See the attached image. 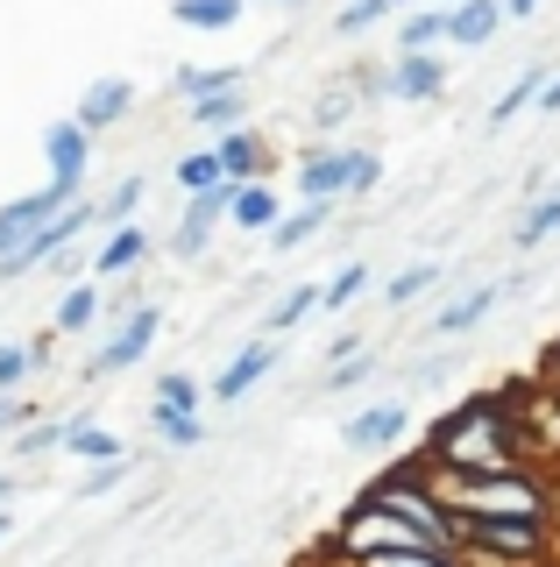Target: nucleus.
<instances>
[{
    "instance_id": "obj_12",
    "label": "nucleus",
    "mask_w": 560,
    "mask_h": 567,
    "mask_svg": "<svg viewBox=\"0 0 560 567\" xmlns=\"http://www.w3.org/2000/svg\"><path fill=\"white\" fill-rule=\"evenodd\" d=\"M497 306H504V284H497V277H489V284H468V291H454L447 306L433 312V333H440V341H447V333L462 341V333H476Z\"/></svg>"
},
{
    "instance_id": "obj_41",
    "label": "nucleus",
    "mask_w": 560,
    "mask_h": 567,
    "mask_svg": "<svg viewBox=\"0 0 560 567\" xmlns=\"http://www.w3.org/2000/svg\"><path fill=\"white\" fill-rule=\"evenodd\" d=\"M376 185H383V156L370 150V142H355V199H370Z\"/></svg>"
},
{
    "instance_id": "obj_40",
    "label": "nucleus",
    "mask_w": 560,
    "mask_h": 567,
    "mask_svg": "<svg viewBox=\"0 0 560 567\" xmlns=\"http://www.w3.org/2000/svg\"><path fill=\"white\" fill-rule=\"evenodd\" d=\"M447 377H454V354H426V362L405 369V390H433V383H447Z\"/></svg>"
},
{
    "instance_id": "obj_29",
    "label": "nucleus",
    "mask_w": 560,
    "mask_h": 567,
    "mask_svg": "<svg viewBox=\"0 0 560 567\" xmlns=\"http://www.w3.org/2000/svg\"><path fill=\"white\" fill-rule=\"evenodd\" d=\"M64 433H72V419H37V425H22V433L8 440V454H14V461H43V454H64Z\"/></svg>"
},
{
    "instance_id": "obj_26",
    "label": "nucleus",
    "mask_w": 560,
    "mask_h": 567,
    "mask_svg": "<svg viewBox=\"0 0 560 567\" xmlns=\"http://www.w3.org/2000/svg\"><path fill=\"white\" fill-rule=\"evenodd\" d=\"M93 319H107V291H100V284H72V291L58 298V333H85Z\"/></svg>"
},
{
    "instance_id": "obj_2",
    "label": "nucleus",
    "mask_w": 560,
    "mask_h": 567,
    "mask_svg": "<svg viewBox=\"0 0 560 567\" xmlns=\"http://www.w3.org/2000/svg\"><path fill=\"white\" fill-rule=\"evenodd\" d=\"M454 518H518V525H553V475L547 468H511V475H433Z\"/></svg>"
},
{
    "instance_id": "obj_31",
    "label": "nucleus",
    "mask_w": 560,
    "mask_h": 567,
    "mask_svg": "<svg viewBox=\"0 0 560 567\" xmlns=\"http://www.w3.org/2000/svg\"><path fill=\"white\" fill-rule=\"evenodd\" d=\"M199 404H206V383H199V377H185V369H170V377L156 383L149 412H191V419H199Z\"/></svg>"
},
{
    "instance_id": "obj_6",
    "label": "nucleus",
    "mask_w": 560,
    "mask_h": 567,
    "mask_svg": "<svg viewBox=\"0 0 560 567\" xmlns=\"http://www.w3.org/2000/svg\"><path fill=\"white\" fill-rule=\"evenodd\" d=\"M227 206H235V185L191 192V199H185V213H178V227H170V262H199L206 248H214V235H220Z\"/></svg>"
},
{
    "instance_id": "obj_44",
    "label": "nucleus",
    "mask_w": 560,
    "mask_h": 567,
    "mask_svg": "<svg viewBox=\"0 0 560 567\" xmlns=\"http://www.w3.org/2000/svg\"><path fill=\"white\" fill-rule=\"evenodd\" d=\"M362 348H370V341H362V333H341V341L326 348V362H348V354H362Z\"/></svg>"
},
{
    "instance_id": "obj_5",
    "label": "nucleus",
    "mask_w": 560,
    "mask_h": 567,
    "mask_svg": "<svg viewBox=\"0 0 560 567\" xmlns=\"http://www.w3.org/2000/svg\"><path fill=\"white\" fill-rule=\"evenodd\" d=\"M156 327H164V312L143 306V312H128L121 327H107V341L93 348V362H85V383H100V377H128L135 362L156 348Z\"/></svg>"
},
{
    "instance_id": "obj_19",
    "label": "nucleus",
    "mask_w": 560,
    "mask_h": 567,
    "mask_svg": "<svg viewBox=\"0 0 560 567\" xmlns=\"http://www.w3.org/2000/svg\"><path fill=\"white\" fill-rule=\"evenodd\" d=\"M334 213H341L334 199H305L299 213H284V220H277V227H270V235H262V241H270V248H277V256H291V248H305V241H312V235H320V227H326V220H334Z\"/></svg>"
},
{
    "instance_id": "obj_45",
    "label": "nucleus",
    "mask_w": 560,
    "mask_h": 567,
    "mask_svg": "<svg viewBox=\"0 0 560 567\" xmlns=\"http://www.w3.org/2000/svg\"><path fill=\"white\" fill-rule=\"evenodd\" d=\"M50 341H58V327H50V333H37V341H29V362H37V369H50V354H58Z\"/></svg>"
},
{
    "instance_id": "obj_23",
    "label": "nucleus",
    "mask_w": 560,
    "mask_h": 567,
    "mask_svg": "<svg viewBox=\"0 0 560 567\" xmlns=\"http://www.w3.org/2000/svg\"><path fill=\"white\" fill-rule=\"evenodd\" d=\"M547 79H553L547 64H532V71H525V79L511 85V93H504V100L483 114V135H504V128H511V121L525 114V106H539V93H547Z\"/></svg>"
},
{
    "instance_id": "obj_48",
    "label": "nucleus",
    "mask_w": 560,
    "mask_h": 567,
    "mask_svg": "<svg viewBox=\"0 0 560 567\" xmlns=\"http://www.w3.org/2000/svg\"><path fill=\"white\" fill-rule=\"evenodd\" d=\"M14 489H22V475H8V468H0V504H8Z\"/></svg>"
},
{
    "instance_id": "obj_54",
    "label": "nucleus",
    "mask_w": 560,
    "mask_h": 567,
    "mask_svg": "<svg viewBox=\"0 0 560 567\" xmlns=\"http://www.w3.org/2000/svg\"><path fill=\"white\" fill-rule=\"evenodd\" d=\"M0 454H8V447H0Z\"/></svg>"
},
{
    "instance_id": "obj_49",
    "label": "nucleus",
    "mask_w": 560,
    "mask_h": 567,
    "mask_svg": "<svg viewBox=\"0 0 560 567\" xmlns=\"http://www.w3.org/2000/svg\"><path fill=\"white\" fill-rule=\"evenodd\" d=\"M553 539H560V475H553Z\"/></svg>"
},
{
    "instance_id": "obj_28",
    "label": "nucleus",
    "mask_w": 560,
    "mask_h": 567,
    "mask_svg": "<svg viewBox=\"0 0 560 567\" xmlns=\"http://www.w3.org/2000/svg\"><path fill=\"white\" fill-rule=\"evenodd\" d=\"M440 43H447V8L397 14V50H440Z\"/></svg>"
},
{
    "instance_id": "obj_37",
    "label": "nucleus",
    "mask_w": 560,
    "mask_h": 567,
    "mask_svg": "<svg viewBox=\"0 0 560 567\" xmlns=\"http://www.w3.org/2000/svg\"><path fill=\"white\" fill-rule=\"evenodd\" d=\"M135 206H143V177H121V185L100 199V213H107V227H128L135 220Z\"/></svg>"
},
{
    "instance_id": "obj_16",
    "label": "nucleus",
    "mask_w": 560,
    "mask_h": 567,
    "mask_svg": "<svg viewBox=\"0 0 560 567\" xmlns=\"http://www.w3.org/2000/svg\"><path fill=\"white\" fill-rule=\"evenodd\" d=\"M143 262H149V227H107V241H100L93 248V270L100 277H135V270H143Z\"/></svg>"
},
{
    "instance_id": "obj_34",
    "label": "nucleus",
    "mask_w": 560,
    "mask_h": 567,
    "mask_svg": "<svg viewBox=\"0 0 560 567\" xmlns=\"http://www.w3.org/2000/svg\"><path fill=\"white\" fill-rule=\"evenodd\" d=\"M149 425L164 447H199L206 440V419H191V412H149Z\"/></svg>"
},
{
    "instance_id": "obj_38",
    "label": "nucleus",
    "mask_w": 560,
    "mask_h": 567,
    "mask_svg": "<svg viewBox=\"0 0 560 567\" xmlns=\"http://www.w3.org/2000/svg\"><path fill=\"white\" fill-rule=\"evenodd\" d=\"M362 567H468V560L447 554V546H412V554H383V560H362Z\"/></svg>"
},
{
    "instance_id": "obj_42",
    "label": "nucleus",
    "mask_w": 560,
    "mask_h": 567,
    "mask_svg": "<svg viewBox=\"0 0 560 567\" xmlns=\"http://www.w3.org/2000/svg\"><path fill=\"white\" fill-rule=\"evenodd\" d=\"M22 425H37V404H29V398H0V447H8Z\"/></svg>"
},
{
    "instance_id": "obj_10",
    "label": "nucleus",
    "mask_w": 560,
    "mask_h": 567,
    "mask_svg": "<svg viewBox=\"0 0 560 567\" xmlns=\"http://www.w3.org/2000/svg\"><path fill=\"white\" fill-rule=\"evenodd\" d=\"M405 433H412V404L405 398H383V404H370V412H355L341 425V440L355 454H383V447H397Z\"/></svg>"
},
{
    "instance_id": "obj_3",
    "label": "nucleus",
    "mask_w": 560,
    "mask_h": 567,
    "mask_svg": "<svg viewBox=\"0 0 560 567\" xmlns=\"http://www.w3.org/2000/svg\"><path fill=\"white\" fill-rule=\"evenodd\" d=\"M454 554L468 567H547V560H560V539H553V525L454 518Z\"/></svg>"
},
{
    "instance_id": "obj_51",
    "label": "nucleus",
    "mask_w": 560,
    "mask_h": 567,
    "mask_svg": "<svg viewBox=\"0 0 560 567\" xmlns=\"http://www.w3.org/2000/svg\"><path fill=\"white\" fill-rule=\"evenodd\" d=\"M277 8H299V0H277Z\"/></svg>"
},
{
    "instance_id": "obj_52",
    "label": "nucleus",
    "mask_w": 560,
    "mask_h": 567,
    "mask_svg": "<svg viewBox=\"0 0 560 567\" xmlns=\"http://www.w3.org/2000/svg\"><path fill=\"white\" fill-rule=\"evenodd\" d=\"M440 8H454V0H440Z\"/></svg>"
},
{
    "instance_id": "obj_20",
    "label": "nucleus",
    "mask_w": 560,
    "mask_h": 567,
    "mask_svg": "<svg viewBox=\"0 0 560 567\" xmlns=\"http://www.w3.org/2000/svg\"><path fill=\"white\" fill-rule=\"evenodd\" d=\"M64 454L85 461V468H107V461H121L128 447H121V440H114L93 412H79V419H72V433H64Z\"/></svg>"
},
{
    "instance_id": "obj_33",
    "label": "nucleus",
    "mask_w": 560,
    "mask_h": 567,
    "mask_svg": "<svg viewBox=\"0 0 560 567\" xmlns=\"http://www.w3.org/2000/svg\"><path fill=\"white\" fill-rule=\"evenodd\" d=\"M170 177L185 185V199H191V192H214V185H227V177H220V156H214V150H191V156H178V171H170Z\"/></svg>"
},
{
    "instance_id": "obj_7",
    "label": "nucleus",
    "mask_w": 560,
    "mask_h": 567,
    "mask_svg": "<svg viewBox=\"0 0 560 567\" xmlns=\"http://www.w3.org/2000/svg\"><path fill=\"white\" fill-rule=\"evenodd\" d=\"M299 199H334L348 206L355 199V142H312L305 150V164H299Z\"/></svg>"
},
{
    "instance_id": "obj_43",
    "label": "nucleus",
    "mask_w": 560,
    "mask_h": 567,
    "mask_svg": "<svg viewBox=\"0 0 560 567\" xmlns=\"http://www.w3.org/2000/svg\"><path fill=\"white\" fill-rule=\"evenodd\" d=\"M532 377H539V390H553V398H560V341H547V354H539Z\"/></svg>"
},
{
    "instance_id": "obj_35",
    "label": "nucleus",
    "mask_w": 560,
    "mask_h": 567,
    "mask_svg": "<svg viewBox=\"0 0 560 567\" xmlns=\"http://www.w3.org/2000/svg\"><path fill=\"white\" fill-rule=\"evenodd\" d=\"M143 468V454H121V461H107V468H85V483H79V496H114L128 475Z\"/></svg>"
},
{
    "instance_id": "obj_22",
    "label": "nucleus",
    "mask_w": 560,
    "mask_h": 567,
    "mask_svg": "<svg viewBox=\"0 0 560 567\" xmlns=\"http://www.w3.org/2000/svg\"><path fill=\"white\" fill-rule=\"evenodd\" d=\"M320 291H326V284H284V291L262 306V333H291L299 319H312V312H320Z\"/></svg>"
},
{
    "instance_id": "obj_9",
    "label": "nucleus",
    "mask_w": 560,
    "mask_h": 567,
    "mask_svg": "<svg viewBox=\"0 0 560 567\" xmlns=\"http://www.w3.org/2000/svg\"><path fill=\"white\" fill-rule=\"evenodd\" d=\"M383 85H391V100H440L447 93V58H433V50H391Z\"/></svg>"
},
{
    "instance_id": "obj_15",
    "label": "nucleus",
    "mask_w": 560,
    "mask_h": 567,
    "mask_svg": "<svg viewBox=\"0 0 560 567\" xmlns=\"http://www.w3.org/2000/svg\"><path fill=\"white\" fill-rule=\"evenodd\" d=\"M214 156H220V177H227V185H256L262 164H270V150H262L256 128H227V135H214Z\"/></svg>"
},
{
    "instance_id": "obj_18",
    "label": "nucleus",
    "mask_w": 560,
    "mask_h": 567,
    "mask_svg": "<svg viewBox=\"0 0 560 567\" xmlns=\"http://www.w3.org/2000/svg\"><path fill=\"white\" fill-rule=\"evenodd\" d=\"M553 235H560V177H553V185H547L532 206L518 213V227H511V248H518V256H532V248H539V241H553Z\"/></svg>"
},
{
    "instance_id": "obj_50",
    "label": "nucleus",
    "mask_w": 560,
    "mask_h": 567,
    "mask_svg": "<svg viewBox=\"0 0 560 567\" xmlns=\"http://www.w3.org/2000/svg\"><path fill=\"white\" fill-rule=\"evenodd\" d=\"M8 532H14V518H8V511H0V539H8Z\"/></svg>"
},
{
    "instance_id": "obj_30",
    "label": "nucleus",
    "mask_w": 560,
    "mask_h": 567,
    "mask_svg": "<svg viewBox=\"0 0 560 567\" xmlns=\"http://www.w3.org/2000/svg\"><path fill=\"white\" fill-rule=\"evenodd\" d=\"M440 277H447L440 262H405V270H397L391 284H383V306H391V312H397V306H418V298H426Z\"/></svg>"
},
{
    "instance_id": "obj_1",
    "label": "nucleus",
    "mask_w": 560,
    "mask_h": 567,
    "mask_svg": "<svg viewBox=\"0 0 560 567\" xmlns=\"http://www.w3.org/2000/svg\"><path fill=\"white\" fill-rule=\"evenodd\" d=\"M525 390L532 377H511L497 390L447 404L418 440V461L433 475H511V468H539L532 454V425H525Z\"/></svg>"
},
{
    "instance_id": "obj_47",
    "label": "nucleus",
    "mask_w": 560,
    "mask_h": 567,
    "mask_svg": "<svg viewBox=\"0 0 560 567\" xmlns=\"http://www.w3.org/2000/svg\"><path fill=\"white\" fill-rule=\"evenodd\" d=\"M539 114H560V79H547V93H539Z\"/></svg>"
},
{
    "instance_id": "obj_21",
    "label": "nucleus",
    "mask_w": 560,
    "mask_h": 567,
    "mask_svg": "<svg viewBox=\"0 0 560 567\" xmlns=\"http://www.w3.org/2000/svg\"><path fill=\"white\" fill-rule=\"evenodd\" d=\"M241 8L249 0H170V22L191 29V35H220V29L241 22Z\"/></svg>"
},
{
    "instance_id": "obj_13",
    "label": "nucleus",
    "mask_w": 560,
    "mask_h": 567,
    "mask_svg": "<svg viewBox=\"0 0 560 567\" xmlns=\"http://www.w3.org/2000/svg\"><path fill=\"white\" fill-rule=\"evenodd\" d=\"M43 164H50V177H79L85 185V171H93V135H85L72 114H58L43 128Z\"/></svg>"
},
{
    "instance_id": "obj_11",
    "label": "nucleus",
    "mask_w": 560,
    "mask_h": 567,
    "mask_svg": "<svg viewBox=\"0 0 560 567\" xmlns=\"http://www.w3.org/2000/svg\"><path fill=\"white\" fill-rule=\"evenodd\" d=\"M135 100H143V93H135V79H93V85L79 93L72 121H79L85 135H107V128H121V121L135 114Z\"/></svg>"
},
{
    "instance_id": "obj_25",
    "label": "nucleus",
    "mask_w": 560,
    "mask_h": 567,
    "mask_svg": "<svg viewBox=\"0 0 560 567\" xmlns=\"http://www.w3.org/2000/svg\"><path fill=\"white\" fill-rule=\"evenodd\" d=\"M241 114H249V85H241V93H214V100H191L185 106V121H191V128H206V135L241 128Z\"/></svg>"
},
{
    "instance_id": "obj_17",
    "label": "nucleus",
    "mask_w": 560,
    "mask_h": 567,
    "mask_svg": "<svg viewBox=\"0 0 560 567\" xmlns=\"http://www.w3.org/2000/svg\"><path fill=\"white\" fill-rule=\"evenodd\" d=\"M241 85H249V64H185V71H170V93L185 106L214 100V93H241Z\"/></svg>"
},
{
    "instance_id": "obj_8",
    "label": "nucleus",
    "mask_w": 560,
    "mask_h": 567,
    "mask_svg": "<svg viewBox=\"0 0 560 567\" xmlns=\"http://www.w3.org/2000/svg\"><path fill=\"white\" fill-rule=\"evenodd\" d=\"M277 362H284V348H277L270 333H256V341H241V348H235V362H227L220 377L206 383V398H214V404H241V398H249V390L270 377Z\"/></svg>"
},
{
    "instance_id": "obj_39",
    "label": "nucleus",
    "mask_w": 560,
    "mask_h": 567,
    "mask_svg": "<svg viewBox=\"0 0 560 567\" xmlns=\"http://www.w3.org/2000/svg\"><path fill=\"white\" fill-rule=\"evenodd\" d=\"M22 377H37V362H29V348L0 341V398H14V383H22Z\"/></svg>"
},
{
    "instance_id": "obj_53",
    "label": "nucleus",
    "mask_w": 560,
    "mask_h": 567,
    "mask_svg": "<svg viewBox=\"0 0 560 567\" xmlns=\"http://www.w3.org/2000/svg\"><path fill=\"white\" fill-rule=\"evenodd\" d=\"M547 567H560V560H547Z\"/></svg>"
},
{
    "instance_id": "obj_27",
    "label": "nucleus",
    "mask_w": 560,
    "mask_h": 567,
    "mask_svg": "<svg viewBox=\"0 0 560 567\" xmlns=\"http://www.w3.org/2000/svg\"><path fill=\"white\" fill-rule=\"evenodd\" d=\"M362 114V93H355V85H326V93L320 100H312V135H341V121H355Z\"/></svg>"
},
{
    "instance_id": "obj_36",
    "label": "nucleus",
    "mask_w": 560,
    "mask_h": 567,
    "mask_svg": "<svg viewBox=\"0 0 560 567\" xmlns=\"http://www.w3.org/2000/svg\"><path fill=\"white\" fill-rule=\"evenodd\" d=\"M376 377V354L362 348V354H348V362H326V398H341V390H355V383H370Z\"/></svg>"
},
{
    "instance_id": "obj_24",
    "label": "nucleus",
    "mask_w": 560,
    "mask_h": 567,
    "mask_svg": "<svg viewBox=\"0 0 560 567\" xmlns=\"http://www.w3.org/2000/svg\"><path fill=\"white\" fill-rule=\"evenodd\" d=\"M284 220V206H277V192H270V177H256V185H235V206H227V227H270Z\"/></svg>"
},
{
    "instance_id": "obj_4",
    "label": "nucleus",
    "mask_w": 560,
    "mask_h": 567,
    "mask_svg": "<svg viewBox=\"0 0 560 567\" xmlns=\"http://www.w3.org/2000/svg\"><path fill=\"white\" fill-rule=\"evenodd\" d=\"M85 199V185L79 177H50L43 192H22V199H0V262L14 256V248H22L29 235H37V227H50L58 220L64 206H79Z\"/></svg>"
},
{
    "instance_id": "obj_14",
    "label": "nucleus",
    "mask_w": 560,
    "mask_h": 567,
    "mask_svg": "<svg viewBox=\"0 0 560 567\" xmlns=\"http://www.w3.org/2000/svg\"><path fill=\"white\" fill-rule=\"evenodd\" d=\"M504 22H511L504 0H454V8H447V43L454 50H483V43H497Z\"/></svg>"
},
{
    "instance_id": "obj_32",
    "label": "nucleus",
    "mask_w": 560,
    "mask_h": 567,
    "mask_svg": "<svg viewBox=\"0 0 560 567\" xmlns=\"http://www.w3.org/2000/svg\"><path fill=\"white\" fill-rule=\"evenodd\" d=\"M320 284H326V291H320V312H341V306H355V298L370 291V262L355 256V262H341V270L320 277Z\"/></svg>"
},
{
    "instance_id": "obj_46",
    "label": "nucleus",
    "mask_w": 560,
    "mask_h": 567,
    "mask_svg": "<svg viewBox=\"0 0 560 567\" xmlns=\"http://www.w3.org/2000/svg\"><path fill=\"white\" fill-rule=\"evenodd\" d=\"M504 14H511V22H532V14H539V0H504Z\"/></svg>"
}]
</instances>
